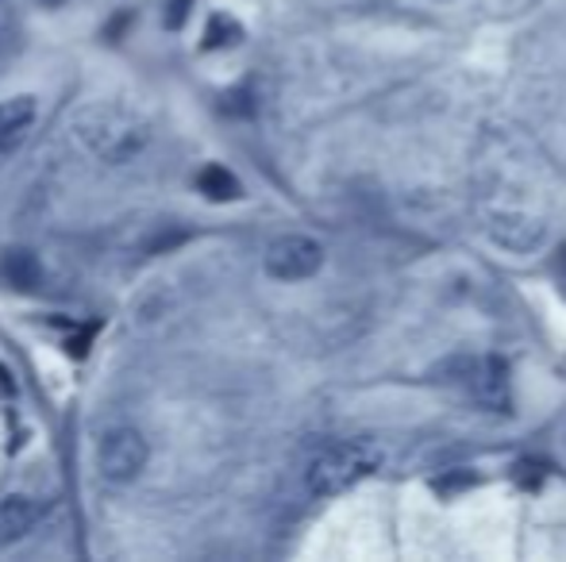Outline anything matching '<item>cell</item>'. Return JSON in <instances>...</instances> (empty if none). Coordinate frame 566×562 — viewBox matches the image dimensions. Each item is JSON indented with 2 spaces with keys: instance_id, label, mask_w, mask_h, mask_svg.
<instances>
[{
  "instance_id": "6da1fadb",
  "label": "cell",
  "mask_w": 566,
  "mask_h": 562,
  "mask_svg": "<svg viewBox=\"0 0 566 562\" xmlns=\"http://www.w3.org/2000/svg\"><path fill=\"white\" fill-rule=\"evenodd\" d=\"M74 131L93 155L105 158V162H113V166L135 162L150 142L147 124L135 120V116L124 113V108H105V105L85 108V113L74 120Z\"/></svg>"
},
{
  "instance_id": "52a82bcc",
  "label": "cell",
  "mask_w": 566,
  "mask_h": 562,
  "mask_svg": "<svg viewBox=\"0 0 566 562\" xmlns=\"http://www.w3.org/2000/svg\"><path fill=\"white\" fill-rule=\"evenodd\" d=\"M35 116H39V100L31 93L0 100V155H12V150L23 147L28 131L35 128Z\"/></svg>"
},
{
  "instance_id": "3957f363",
  "label": "cell",
  "mask_w": 566,
  "mask_h": 562,
  "mask_svg": "<svg viewBox=\"0 0 566 562\" xmlns=\"http://www.w3.org/2000/svg\"><path fill=\"white\" fill-rule=\"evenodd\" d=\"M150 463V443L139 427H113L97 443V470L108 481H135Z\"/></svg>"
},
{
  "instance_id": "9c48e42d",
  "label": "cell",
  "mask_w": 566,
  "mask_h": 562,
  "mask_svg": "<svg viewBox=\"0 0 566 562\" xmlns=\"http://www.w3.org/2000/svg\"><path fill=\"white\" fill-rule=\"evenodd\" d=\"M0 278H4V285H12V289L31 293L43 282V266H39V258L31 251H8L0 258Z\"/></svg>"
},
{
  "instance_id": "8fae6325",
  "label": "cell",
  "mask_w": 566,
  "mask_h": 562,
  "mask_svg": "<svg viewBox=\"0 0 566 562\" xmlns=\"http://www.w3.org/2000/svg\"><path fill=\"white\" fill-rule=\"evenodd\" d=\"M239 39H243V23H235L231 15L217 12L209 20V28H205V51H224V46H235Z\"/></svg>"
},
{
  "instance_id": "277c9868",
  "label": "cell",
  "mask_w": 566,
  "mask_h": 562,
  "mask_svg": "<svg viewBox=\"0 0 566 562\" xmlns=\"http://www.w3.org/2000/svg\"><path fill=\"white\" fill-rule=\"evenodd\" d=\"M324 266V247L308 235H282L266 247V274L277 282H305Z\"/></svg>"
},
{
  "instance_id": "4fadbf2b",
  "label": "cell",
  "mask_w": 566,
  "mask_h": 562,
  "mask_svg": "<svg viewBox=\"0 0 566 562\" xmlns=\"http://www.w3.org/2000/svg\"><path fill=\"white\" fill-rule=\"evenodd\" d=\"M189 8H193V0H166V28H181L189 20Z\"/></svg>"
},
{
  "instance_id": "5bb4252c",
  "label": "cell",
  "mask_w": 566,
  "mask_h": 562,
  "mask_svg": "<svg viewBox=\"0 0 566 562\" xmlns=\"http://www.w3.org/2000/svg\"><path fill=\"white\" fill-rule=\"evenodd\" d=\"M43 4H46V8H62L66 0H43Z\"/></svg>"
},
{
  "instance_id": "7c38bea8",
  "label": "cell",
  "mask_w": 566,
  "mask_h": 562,
  "mask_svg": "<svg viewBox=\"0 0 566 562\" xmlns=\"http://www.w3.org/2000/svg\"><path fill=\"white\" fill-rule=\"evenodd\" d=\"M470 486H478V478L470 470H448L443 478H436L432 481V489L440 497H454V494H467Z\"/></svg>"
},
{
  "instance_id": "7a4b0ae2",
  "label": "cell",
  "mask_w": 566,
  "mask_h": 562,
  "mask_svg": "<svg viewBox=\"0 0 566 562\" xmlns=\"http://www.w3.org/2000/svg\"><path fill=\"white\" fill-rule=\"evenodd\" d=\"M381 466V450L374 443L350 439V443H336V447L321 450V455L308 463L305 470V486L313 489L316 497H336L343 489H350L355 481H363L366 474H374Z\"/></svg>"
},
{
  "instance_id": "5b68a950",
  "label": "cell",
  "mask_w": 566,
  "mask_h": 562,
  "mask_svg": "<svg viewBox=\"0 0 566 562\" xmlns=\"http://www.w3.org/2000/svg\"><path fill=\"white\" fill-rule=\"evenodd\" d=\"M454 367H459V378H451V382L467 385V393L474 401H482V405H490V409H505L509 405V367H505V359H497V354H485V359H459Z\"/></svg>"
},
{
  "instance_id": "30bf717a",
  "label": "cell",
  "mask_w": 566,
  "mask_h": 562,
  "mask_svg": "<svg viewBox=\"0 0 566 562\" xmlns=\"http://www.w3.org/2000/svg\"><path fill=\"white\" fill-rule=\"evenodd\" d=\"M197 189L217 204L239 201V197H243V185H239V178L228 170V166H205V170L197 173Z\"/></svg>"
},
{
  "instance_id": "ba28073f",
  "label": "cell",
  "mask_w": 566,
  "mask_h": 562,
  "mask_svg": "<svg viewBox=\"0 0 566 562\" xmlns=\"http://www.w3.org/2000/svg\"><path fill=\"white\" fill-rule=\"evenodd\" d=\"M39 524V501L28 494L0 497V548H12L23 536H31Z\"/></svg>"
},
{
  "instance_id": "8992f818",
  "label": "cell",
  "mask_w": 566,
  "mask_h": 562,
  "mask_svg": "<svg viewBox=\"0 0 566 562\" xmlns=\"http://www.w3.org/2000/svg\"><path fill=\"white\" fill-rule=\"evenodd\" d=\"M490 235H493V243H501L505 251L528 255V251H536L539 243L547 240V227L539 224L536 216H528V212H497L490 224Z\"/></svg>"
}]
</instances>
